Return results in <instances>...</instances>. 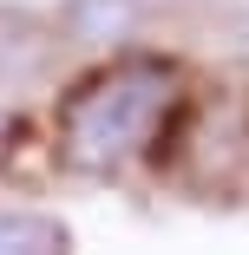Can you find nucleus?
Here are the masks:
<instances>
[{"label": "nucleus", "instance_id": "3", "mask_svg": "<svg viewBox=\"0 0 249 255\" xmlns=\"http://www.w3.org/2000/svg\"><path fill=\"white\" fill-rule=\"evenodd\" d=\"M0 255H72V236L46 210H0Z\"/></svg>", "mask_w": 249, "mask_h": 255}, {"label": "nucleus", "instance_id": "2", "mask_svg": "<svg viewBox=\"0 0 249 255\" xmlns=\"http://www.w3.org/2000/svg\"><path fill=\"white\" fill-rule=\"evenodd\" d=\"M144 26V0H66L59 7V33L79 53H105L118 59Z\"/></svg>", "mask_w": 249, "mask_h": 255}, {"label": "nucleus", "instance_id": "1", "mask_svg": "<svg viewBox=\"0 0 249 255\" xmlns=\"http://www.w3.org/2000/svg\"><path fill=\"white\" fill-rule=\"evenodd\" d=\"M177 66L171 59H105L59 98V157L72 177H125L177 112Z\"/></svg>", "mask_w": 249, "mask_h": 255}, {"label": "nucleus", "instance_id": "4", "mask_svg": "<svg viewBox=\"0 0 249 255\" xmlns=\"http://www.w3.org/2000/svg\"><path fill=\"white\" fill-rule=\"evenodd\" d=\"M230 53L249 66V13H243V20H236V33H230Z\"/></svg>", "mask_w": 249, "mask_h": 255}]
</instances>
